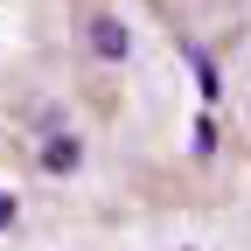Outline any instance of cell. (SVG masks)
<instances>
[{
    "label": "cell",
    "instance_id": "6da1fadb",
    "mask_svg": "<svg viewBox=\"0 0 251 251\" xmlns=\"http://www.w3.org/2000/svg\"><path fill=\"white\" fill-rule=\"evenodd\" d=\"M84 49L98 56V63H119L126 49H133V35H126L119 14H91V21H84Z\"/></svg>",
    "mask_w": 251,
    "mask_h": 251
},
{
    "label": "cell",
    "instance_id": "7a4b0ae2",
    "mask_svg": "<svg viewBox=\"0 0 251 251\" xmlns=\"http://www.w3.org/2000/svg\"><path fill=\"white\" fill-rule=\"evenodd\" d=\"M77 161H84V147H77L70 133H56V140L42 147V168H77Z\"/></svg>",
    "mask_w": 251,
    "mask_h": 251
},
{
    "label": "cell",
    "instance_id": "3957f363",
    "mask_svg": "<svg viewBox=\"0 0 251 251\" xmlns=\"http://www.w3.org/2000/svg\"><path fill=\"white\" fill-rule=\"evenodd\" d=\"M14 224V196H0V230H7Z\"/></svg>",
    "mask_w": 251,
    "mask_h": 251
}]
</instances>
